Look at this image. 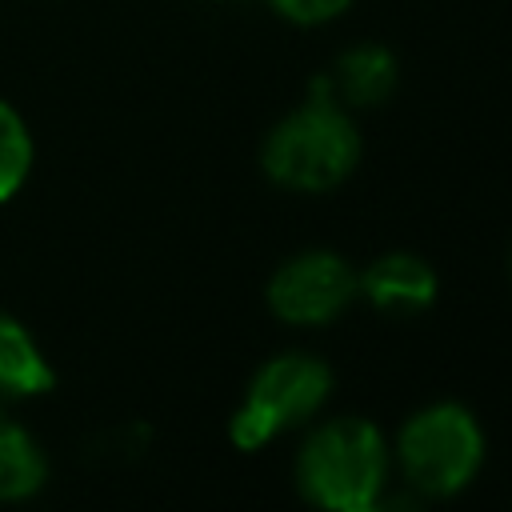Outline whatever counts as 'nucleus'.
Returning a JSON list of instances; mask_svg holds the SVG:
<instances>
[{
  "label": "nucleus",
  "instance_id": "obj_1",
  "mask_svg": "<svg viewBox=\"0 0 512 512\" xmlns=\"http://www.w3.org/2000/svg\"><path fill=\"white\" fill-rule=\"evenodd\" d=\"M260 164L268 180L288 192H328L360 164V132L340 100L312 92L300 108L272 124Z\"/></svg>",
  "mask_w": 512,
  "mask_h": 512
},
{
  "label": "nucleus",
  "instance_id": "obj_2",
  "mask_svg": "<svg viewBox=\"0 0 512 512\" xmlns=\"http://www.w3.org/2000/svg\"><path fill=\"white\" fill-rule=\"evenodd\" d=\"M388 444L364 416H336L308 432L296 452V488L332 512H368L384 500Z\"/></svg>",
  "mask_w": 512,
  "mask_h": 512
},
{
  "label": "nucleus",
  "instance_id": "obj_3",
  "mask_svg": "<svg viewBox=\"0 0 512 512\" xmlns=\"http://www.w3.org/2000/svg\"><path fill=\"white\" fill-rule=\"evenodd\" d=\"M404 484L424 500H448L472 484L484 464V432L456 400H436L412 412L396 436Z\"/></svg>",
  "mask_w": 512,
  "mask_h": 512
},
{
  "label": "nucleus",
  "instance_id": "obj_4",
  "mask_svg": "<svg viewBox=\"0 0 512 512\" xmlns=\"http://www.w3.org/2000/svg\"><path fill=\"white\" fill-rule=\"evenodd\" d=\"M332 392V368L308 352H284L256 368L240 408L232 412L228 436L240 452L264 448L284 428L312 420Z\"/></svg>",
  "mask_w": 512,
  "mask_h": 512
},
{
  "label": "nucleus",
  "instance_id": "obj_5",
  "mask_svg": "<svg viewBox=\"0 0 512 512\" xmlns=\"http://www.w3.org/2000/svg\"><path fill=\"white\" fill-rule=\"evenodd\" d=\"M360 296V272L332 248H308L284 260L268 280V308L296 328L332 324Z\"/></svg>",
  "mask_w": 512,
  "mask_h": 512
},
{
  "label": "nucleus",
  "instance_id": "obj_6",
  "mask_svg": "<svg viewBox=\"0 0 512 512\" xmlns=\"http://www.w3.org/2000/svg\"><path fill=\"white\" fill-rule=\"evenodd\" d=\"M360 296L388 316H416L436 300V272L416 252H384L360 272Z\"/></svg>",
  "mask_w": 512,
  "mask_h": 512
},
{
  "label": "nucleus",
  "instance_id": "obj_7",
  "mask_svg": "<svg viewBox=\"0 0 512 512\" xmlns=\"http://www.w3.org/2000/svg\"><path fill=\"white\" fill-rule=\"evenodd\" d=\"M316 92H328L344 108H372L384 104L396 92V56L384 44H356L340 52L328 80L316 84Z\"/></svg>",
  "mask_w": 512,
  "mask_h": 512
},
{
  "label": "nucleus",
  "instance_id": "obj_8",
  "mask_svg": "<svg viewBox=\"0 0 512 512\" xmlns=\"http://www.w3.org/2000/svg\"><path fill=\"white\" fill-rule=\"evenodd\" d=\"M56 384L36 336L8 312H0V396H40Z\"/></svg>",
  "mask_w": 512,
  "mask_h": 512
},
{
  "label": "nucleus",
  "instance_id": "obj_9",
  "mask_svg": "<svg viewBox=\"0 0 512 512\" xmlns=\"http://www.w3.org/2000/svg\"><path fill=\"white\" fill-rule=\"evenodd\" d=\"M48 464L32 432L0 412V500H28L44 488Z\"/></svg>",
  "mask_w": 512,
  "mask_h": 512
},
{
  "label": "nucleus",
  "instance_id": "obj_10",
  "mask_svg": "<svg viewBox=\"0 0 512 512\" xmlns=\"http://www.w3.org/2000/svg\"><path fill=\"white\" fill-rule=\"evenodd\" d=\"M32 172V132L24 116L0 100V204H8Z\"/></svg>",
  "mask_w": 512,
  "mask_h": 512
},
{
  "label": "nucleus",
  "instance_id": "obj_11",
  "mask_svg": "<svg viewBox=\"0 0 512 512\" xmlns=\"http://www.w3.org/2000/svg\"><path fill=\"white\" fill-rule=\"evenodd\" d=\"M268 4L292 24H324L336 20L352 0H268Z\"/></svg>",
  "mask_w": 512,
  "mask_h": 512
}]
</instances>
